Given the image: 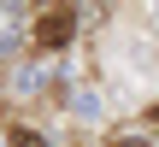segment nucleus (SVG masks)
I'll return each instance as SVG.
<instances>
[{
	"label": "nucleus",
	"instance_id": "3",
	"mask_svg": "<svg viewBox=\"0 0 159 147\" xmlns=\"http://www.w3.org/2000/svg\"><path fill=\"white\" fill-rule=\"evenodd\" d=\"M148 118H153V130H159V106H153V112H148Z\"/></svg>",
	"mask_w": 159,
	"mask_h": 147
},
{
	"label": "nucleus",
	"instance_id": "2",
	"mask_svg": "<svg viewBox=\"0 0 159 147\" xmlns=\"http://www.w3.org/2000/svg\"><path fill=\"white\" fill-rule=\"evenodd\" d=\"M12 147H41V136H18V141H12Z\"/></svg>",
	"mask_w": 159,
	"mask_h": 147
},
{
	"label": "nucleus",
	"instance_id": "1",
	"mask_svg": "<svg viewBox=\"0 0 159 147\" xmlns=\"http://www.w3.org/2000/svg\"><path fill=\"white\" fill-rule=\"evenodd\" d=\"M71 35H77V12H65V6H53V12L35 24V41H41V47H71Z\"/></svg>",
	"mask_w": 159,
	"mask_h": 147
}]
</instances>
